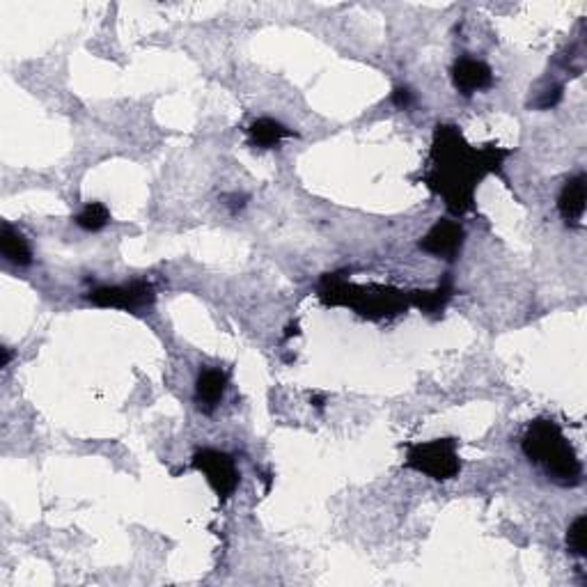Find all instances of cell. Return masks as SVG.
<instances>
[{"label": "cell", "mask_w": 587, "mask_h": 587, "mask_svg": "<svg viewBox=\"0 0 587 587\" xmlns=\"http://www.w3.org/2000/svg\"><path fill=\"white\" fill-rule=\"evenodd\" d=\"M510 150L486 144L484 150H473L463 140L462 131L453 124L436 126L429 156V188L445 200L453 214H466L473 209V193L489 173H498Z\"/></svg>", "instance_id": "cell-1"}, {"label": "cell", "mask_w": 587, "mask_h": 587, "mask_svg": "<svg viewBox=\"0 0 587 587\" xmlns=\"http://www.w3.org/2000/svg\"><path fill=\"white\" fill-rule=\"evenodd\" d=\"M521 448H523L525 457L544 468L553 482L562 486L581 484V462L564 438L562 429L553 420H534L521 441Z\"/></svg>", "instance_id": "cell-2"}, {"label": "cell", "mask_w": 587, "mask_h": 587, "mask_svg": "<svg viewBox=\"0 0 587 587\" xmlns=\"http://www.w3.org/2000/svg\"><path fill=\"white\" fill-rule=\"evenodd\" d=\"M319 296L331 305H352L370 319L400 314L411 305V294L390 287H356L337 275H323L319 283Z\"/></svg>", "instance_id": "cell-3"}, {"label": "cell", "mask_w": 587, "mask_h": 587, "mask_svg": "<svg viewBox=\"0 0 587 587\" xmlns=\"http://www.w3.org/2000/svg\"><path fill=\"white\" fill-rule=\"evenodd\" d=\"M406 466L436 482L453 480L462 471L457 441L454 438H436L429 443L411 445L409 454H406Z\"/></svg>", "instance_id": "cell-4"}, {"label": "cell", "mask_w": 587, "mask_h": 587, "mask_svg": "<svg viewBox=\"0 0 587 587\" xmlns=\"http://www.w3.org/2000/svg\"><path fill=\"white\" fill-rule=\"evenodd\" d=\"M193 468L207 477V482L212 484V489L221 501H227L234 493L236 486H239L241 475L234 466V459L230 454L221 453V450L204 448L200 453H195Z\"/></svg>", "instance_id": "cell-5"}, {"label": "cell", "mask_w": 587, "mask_h": 587, "mask_svg": "<svg viewBox=\"0 0 587 587\" xmlns=\"http://www.w3.org/2000/svg\"><path fill=\"white\" fill-rule=\"evenodd\" d=\"M87 299L99 308H120V310H138L144 305H152L156 299L154 287L144 280H134L129 284H115V287H99L87 294Z\"/></svg>", "instance_id": "cell-6"}, {"label": "cell", "mask_w": 587, "mask_h": 587, "mask_svg": "<svg viewBox=\"0 0 587 587\" xmlns=\"http://www.w3.org/2000/svg\"><path fill=\"white\" fill-rule=\"evenodd\" d=\"M463 227L457 221H438L427 234L420 239V251L438 260L454 262L463 248Z\"/></svg>", "instance_id": "cell-7"}, {"label": "cell", "mask_w": 587, "mask_h": 587, "mask_svg": "<svg viewBox=\"0 0 587 587\" xmlns=\"http://www.w3.org/2000/svg\"><path fill=\"white\" fill-rule=\"evenodd\" d=\"M453 83L463 96H471L475 92L489 90L493 85V72L482 60L462 58L453 67Z\"/></svg>", "instance_id": "cell-8"}, {"label": "cell", "mask_w": 587, "mask_h": 587, "mask_svg": "<svg viewBox=\"0 0 587 587\" xmlns=\"http://www.w3.org/2000/svg\"><path fill=\"white\" fill-rule=\"evenodd\" d=\"M227 388V374L223 370H204L200 372L195 381V404L203 413H212L221 404Z\"/></svg>", "instance_id": "cell-9"}, {"label": "cell", "mask_w": 587, "mask_h": 587, "mask_svg": "<svg viewBox=\"0 0 587 587\" xmlns=\"http://www.w3.org/2000/svg\"><path fill=\"white\" fill-rule=\"evenodd\" d=\"M587 179L585 174H576V177L569 179L567 184H564L562 193H560V200H558V209L560 214H562V218L567 223H573V225H578L582 218V214H585V188H587Z\"/></svg>", "instance_id": "cell-10"}, {"label": "cell", "mask_w": 587, "mask_h": 587, "mask_svg": "<svg viewBox=\"0 0 587 587\" xmlns=\"http://www.w3.org/2000/svg\"><path fill=\"white\" fill-rule=\"evenodd\" d=\"M0 253L15 266H28L33 262L28 239L19 230H15L10 223H3V227H0Z\"/></svg>", "instance_id": "cell-11"}, {"label": "cell", "mask_w": 587, "mask_h": 587, "mask_svg": "<svg viewBox=\"0 0 587 587\" xmlns=\"http://www.w3.org/2000/svg\"><path fill=\"white\" fill-rule=\"evenodd\" d=\"M453 294V275L445 274V278L441 280V284L433 292H411V305H415V308H420L427 314H438L443 313L445 305L450 303Z\"/></svg>", "instance_id": "cell-12"}, {"label": "cell", "mask_w": 587, "mask_h": 587, "mask_svg": "<svg viewBox=\"0 0 587 587\" xmlns=\"http://www.w3.org/2000/svg\"><path fill=\"white\" fill-rule=\"evenodd\" d=\"M248 134H251V143L255 144V147H260V150H274V147L280 144V140L294 135V131H289L287 126L271 120V117H260V120L253 122Z\"/></svg>", "instance_id": "cell-13"}, {"label": "cell", "mask_w": 587, "mask_h": 587, "mask_svg": "<svg viewBox=\"0 0 587 587\" xmlns=\"http://www.w3.org/2000/svg\"><path fill=\"white\" fill-rule=\"evenodd\" d=\"M108 223H111V212L104 203H87L76 216V225L85 232H99Z\"/></svg>", "instance_id": "cell-14"}, {"label": "cell", "mask_w": 587, "mask_h": 587, "mask_svg": "<svg viewBox=\"0 0 587 587\" xmlns=\"http://www.w3.org/2000/svg\"><path fill=\"white\" fill-rule=\"evenodd\" d=\"M567 546L569 553H573L576 558H585L587 555V516L581 514L567 532Z\"/></svg>", "instance_id": "cell-15"}, {"label": "cell", "mask_w": 587, "mask_h": 587, "mask_svg": "<svg viewBox=\"0 0 587 587\" xmlns=\"http://www.w3.org/2000/svg\"><path fill=\"white\" fill-rule=\"evenodd\" d=\"M390 99H393V104H395L397 108H409L411 104H413V92L409 90V87H397L395 92H393V96H390Z\"/></svg>", "instance_id": "cell-16"}, {"label": "cell", "mask_w": 587, "mask_h": 587, "mask_svg": "<svg viewBox=\"0 0 587 587\" xmlns=\"http://www.w3.org/2000/svg\"><path fill=\"white\" fill-rule=\"evenodd\" d=\"M225 207L230 209L232 214H239L241 209L246 207V203H248V195H239V193H232V195H225Z\"/></svg>", "instance_id": "cell-17"}, {"label": "cell", "mask_w": 587, "mask_h": 587, "mask_svg": "<svg viewBox=\"0 0 587 587\" xmlns=\"http://www.w3.org/2000/svg\"><path fill=\"white\" fill-rule=\"evenodd\" d=\"M10 358H12V353H10V349H3V363H0V367H7L10 365Z\"/></svg>", "instance_id": "cell-18"}, {"label": "cell", "mask_w": 587, "mask_h": 587, "mask_svg": "<svg viewBox=\"0 0 587 587\" xmlns=\"http://www.w3.org/2000/svg\"><path fill=\"white\" fill-rule=\"evenodd\" d=\"M292 335H299V326H296V323H292V326L287 328V333H284V340H287V337H292Z\"/></svg>", "instance_id": "cell-19"}, {"label": "cell", "mask_w": 587, "mask_h": 587, "mask_svg": "<svg viewBox=\"0 0 587 587\" xmlns=\"http://www.w3.org/2000/svg\"><path fill=\"white\" fill-rule=\"evenodd\" d=\"M313 404L317 406V409H323V397L322 395H314L313 397Z\"/></svg>", "instance_id": "cell-20"}]
</instances>
